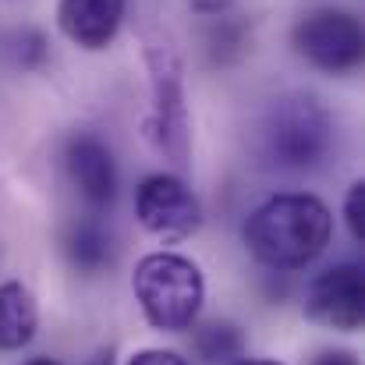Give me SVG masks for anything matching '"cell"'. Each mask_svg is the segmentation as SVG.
I'll return each instance as SVG.
<instances>
[{
	"label": "cell",
	"instance_id": "cell-1",
	"mask_svg": "<svg viewBox=\"0 0 365 365\" xmlns=\"http://www.w3.org/2000/svg\"><path fill=\"white\" fill-rule=\"evenodd\" d=\"M248 252L280 273L305 269L334 238V217L323 199L305 192H284L259 202L242 227Z\"/></svg>",
	"mask_w": 365,
	"mask_h": 365
},
{
	"label": "cell",
	"instance_id": "cell-2",
	"mask_svg": "<svg viewBox=\"0 0 365 365\" xmlns=\"http://www.w3.org/2000/svg\"><path fill=\"white\" fill-rule=\"evenodd\" d=\"M131 291L145 323L163 334L192 330L206 302L202 269L178 252L142 255L131 273Z\"/></svg>",
	"mask_w": 365,
	"mask_h": 365
},
{
	"label": "cell",
	"instance_id": "cell-3",
	"mask_svg": "<svg viewBox=\"0 0 365 365\" xmlns=\"http://www.w3.org/2000/svg\"><path fill=\"white\" fill-rule=\"evenodd\" d=\"M259 142H262V156L273 167L312 170L330 153L334 124L316 96L291 93V96L273 100V107L266 110L262 128H259Z\"/></svg>",
	"mask_w": 365,
	"mask_h": 365
},
{
	"label": "cell",
	"instance_id": "cell-4",
	"mask_svg": "<svg viewBox=\"0 0 365 365\" xmlns=\"http://www.w3.org/2000/svg\"><path fill=\"white\" fill-rule=\"evenodd\" d=\"M142 53L149 68V96H153L145 118V138L160 156L174 163H188V107H185L181 57L163 32H149Z\"/></svg>",
	"mask_w": 365,
	"mask_h": 365
},
{
	"label": "cell",
	"instance_id": "cell-5",
	"mask_svg": "<svg viewBox=\"0 0 365 365\" xmlns=\"http://www.w3.org/2000/svg\"><path fill=\"white\" fill-rule=\"evenodd\" d=\"M291 43L302 61H309L316 71L327 75H348L365 57L362 21L351 11L337 7H319L302 14L298 25L291 29Z\"/></svg>",
	"mask_w": 365,
	"mask_h": 365
},
{
	"label": "cell",
	"instance_id": "cell-6",
	"mask_svg": "<svg viewBox=\"0 0 365 365\" xmlns=\"http://www.w3.org/2000/svg\"><path fill=\"white\" fill-rule=\"evenodd\" d=\"M135 217L138 224L163 242H185L202 224V206L192 188L174 174H149L135 188Z\"/></svg>",
	"mask_w": 365,
	"mask_h": 365
},
{
	"label": "cell",
	"instance_id": "cell-7",
	"mask_svg": "<svg viewBox=\"0 0 365 365\" xmlns=\"http://www.w3.org/2000/svg\"><path fill=\"white\" fill-rule=\"evenodd\" d=\"M305 316L327 330L351 334L365 319V269L359 262H337L323 269L309 287L302 302Z\"/></svg>",
	"mask_w": 365,
	"mask_h": 365
},
{
	"label": "cell",
	"instance_id": "cell-8",
	"mask_svg": "<svg viewBox=\"0 0 365 365\" xmlns=\"http://www.w3.org/2000/svg\"><path fill=\"white\" fill-rule=\"evenodd\" d=\"M64 170L89 210H107L118 195V163L96 135H71L64 145Z\"/></svg>",
	"mask_w": 365,
	"mask_h": 365
},
{
	"label": "cell",
	"instance_id": "cell-9",
	"mask_svg": "<svg viewBox=\"0 0 365 365\" xmlns=\"http://www.w3.org/2000/svg\"><path fill=\"white\" fill-rule=\"evenodd\" d=\"M124 0H61L57 4V25L78 50H107L114 36L121 32Z\"/></svg>",
	"mask_w": 365,
	"mask_h": 365
},
{
	"label": "cell",
	"instance_id": "cell-10",
	"mask_svg": "<svg viewBox=\"0 0 365 365\" xmlns=\"http://www.w3.org/2000/svg\"><path fill=\"white\" fill-rule=\"evenodd\" d=\"M39 327V309L21 280L0 284V351H21Z\"/></svg>",
	"mask_w": 365,
	"mask_h": 365
},
{
	"label": "cell",
	"instance_id": "cell-11",
	"mask_svg": "<svg viewBox=\"0 0 365 365\" xmlns=\"http://www.w3.org/2000/svg\"><path fill=\"white\" fill-rule=\"evenodd\" d=\"M64 252L75 269L82 273H100L110 262V235L96 217H82L68 227L64 235Z\"/></svg>",
	"mask_w": 365,
	"mask_h": 365
},
{
	"label": "cell",
	"instance_id": "cell-12",
	"mask_svg": "<svg viewBox=\"0 0 365 365\" xmlns=\"http://www.w3.org/2000/svg\"><path fill=\"white\" fill-rule=\"evenodd\" d=\"M195 351L206 362H227V359H238L242 355V337L227 323H210V327H202L195 334Z\"/></svg>",
	"mask_w": 365,
	"mask_h": 365
},
{
	"label": "cell",
	"instance_id": "cell-13",
	"mask_svg": "<svg viewBox=\"0 0 365 365\" xmlns=\"http://www.w3.org/2000/svg\"><path fill=\"white\" fill-rule=\"evenodd\" d=\"M220 18V14H217ZM210 50L220 64L235 61L238 53L245 50V21H235V18H220L210 32Z\"/></svg>",
	"mask_w": 365,
	"mask_h": 365
},
{
	"label": "cell",
	"instance_id": "cell-14",
	"mask_svg": "<svg viewBox=\"0 0 365 365\" xmlns=\"http://www.w3.org/2000/svg\"><path fill=\"white\" fill-rule=\"evenodd\" d=\"M344 224H348L351 238L365 245V181H355L344 195Z\"/></svg>",
	"mask_w": 365,
	"mask_h": 365
},
{
	"label": "cell",
	"instance_id": "cell-15",
	"mask_svg": "<svg viewBox=\"0 0 365 365\" xmlns=\"http://www.w3.org/2000/svg\"><path fill=\"white\" fill-rule=\"evenodd\" d=\"M128 365H188L178 351H163V348H145L138 355H131Z\"/></svg>",
	"mask_w": 365,
	"mask_h": 365
},
{
	"label": "cell",
	"instance_id": "cell-16",
	"mask_svg": "<svg viewBox=\"0 0 365 365\" xmlns=\"http://www.w3.org/2000/svg\"><path fill=\"white\" fill-rule=\"evenodd\" d=\"M21 43H25V50L18 53V61H21L25 68H36V64L43 61V53H46L43 36H39V32H25V36H21Z\"/></svg>",
	"mask_w": 365,
	"mask_h": 365
},
{
	"label": "cell",
	"instance_id": "cell-17",
	"mask_svg": "<svg viewBox=\"0 0 365 365\" xmlns=\"http://www.w3.org/2000/svg\"><path fill=\"white\" fill-rule=\"evenodd\" d=\"M312 365H359V359L351 351H323Z\"/></svg>",
	"mask_w": 365,
	"mask_h": 365
},
{
	"label": "cell",
	"instance_id": "cell-18",
	"mask_svg": "<svg viewBox=\"0 0 365 365\" xmlns=\"http://www.w3.org/2000/svg\"><path fill=\"white\" fill-rule=\"evenodd\" d=\"M227 4H231V0H188V7L199 11V14H224Z\"/></svg>",
	"mask_w": 365,
	"mask_h": 365
},
{
	"label": "cell",
	"instance_id": "cell-19",
	"mask_svg": "<svg viewBox=\"0 0 365 365\" xmlns=\"http://www.w3.org/2000/svg\"><path fill=\"white\" fill-rule=\"evenodd\" d=\"M86 365H114V351H100L93 362H86Z\"/></svg>",
	"mask_w": 365,
	"mask_h": 365
},
{
	"label": "cell",
	"instance_id": "cell-20",
	"mask_svg": "<svg viewBox=\"0 0 365 365\" xmlns=\"http://www.w3.org/2000/svg\"><path fill=\"white\" fill-rule=\"evenodd\" d=\"M231 365H280V362H269V359H238Z\"/></svg>",
	"mask_w": 365,
	"mask_h": 365
},
{
	"label": "cell",
	"instance_id": "cell-21",
	"mask_svg": "<svg viewBox=\"0 0 365 365\" xmlns=\"http://www.w3.org/2000/svg\"><path fill=\"white\" fill-rule=\"evenodd\" d=\"M21 365H61L57 359H29V362H21Z\"/></svg>",
	"mask_w": 365,
	"mask_h": 365
}]
</instances>
